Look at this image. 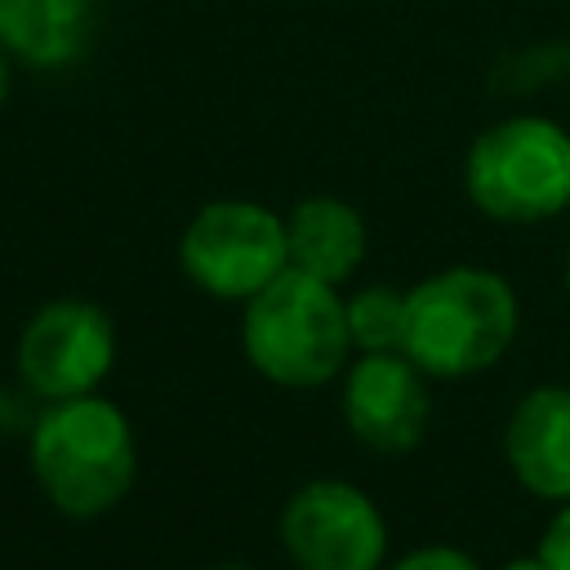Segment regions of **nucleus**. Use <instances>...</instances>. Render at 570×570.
I'll list each match as a JSON object with an SVG mask.
<instances>
[{
	"label": "nucleus",
	"mask_w": 570,
	"mask_h": 570,
	"mask_svg": "<svg viewBox=\"0 0 570 570\" xmlns=\"http://www.w3.org/2000/svg\"><path fill=\"white\" fill-rule=\"evenodd\" d=\"M561 281H566V294H570V249H566V267H561Z\"/></svg>",
	"instance_id": "a211bd4d"
},
{
	"label": "nucleus",
	"mask_w": 570,
	"mask_h": 570,
	"mask_svg": "<svg viewBox=\"0 0 570 570\" xmlns=\"http://www.w3.org/2000/svg\"><path fill=\"white\" fill-rule=\"evenodd\" d=\"M347 432L374 454H410L432 423L428 374L405 352H356L338 387Z\"/></svg>",
	"instance_id": "6e6552de"
},
{
	"label": "nucleus",
	"mask_w": 570,
	"mask_h": 570,
	"mask_svg": "<svg viewBox=\"0 0 570 570\" xmlns=\"http://www.w3.org/2000/svg\"><path fill=\"white\" fill-rule=\"evenodd\" d=\"M503 463L525 494L552 508L570 499V383H539L512 405Z\"/></svg>",
	"instance_id": "1a4fd4ad"
},
{
	"label": "nucleus",
	"mask_w": 570,
	"mask_h": 570,
	"mask_svg": "<svg viewBox=\"0 0 570 570\" xmlns=\"http://www.w3.org/2000/svg\"><path fill=\"white\" fill-rule=\"evenodd\" d=\"M240 352L258 379L307 392L343 379L352 352L338 285L285 267L249 303H240Z\"/></svg>",
	"instance_id": "7ed1b4c3"
},
{
	"label": "nucleus",
	"mask_w": 570,
	"mask_h": 570,
	"mask_svg": "<svg viewBox=\"0 0 570 570\" xmlns=\"http://www.w3.org/2000/svg\"><path fill=\"white\" fill-rule=\"evenodd\" d=\"M9 89H13V58L0 49V102L9 98Z\"/></svg>",
	"instance_id": "dca6fc26"
},
{
	"label": "nucleus",
	"mask_w": 570,
	"mask_h": 570,
	"mask_svg": "<svg viewBox=\"0 0 570 570\" xmlns=\"http://www.w3.org/2000/svg\"><path fill=\"white\" fill-rule=\"evenodd\" d=\"M285 245H289V267L343 285L365 263L370 227L361 209L347 205L343 196H303L285 214Z\"/></svg>",
	"instance_id": "9d476101"
},
{
	"label": "nucleus",
	"mask_w": 570,
	"mask_h": 570,
	"mask_svg": "<svg viewBox=\"0 0 570 570\" xmlns=\"http://www.w3.org/2000/svg\"><path fill=\"white\" fill-rule=\"evenodd\" d=\"M499 570H548V566H543L539 552H530V557H512V561H503Z\"/></svg>",
	"instance_id": "2eb2a0df"
},
{
	"label": "nucleus",
	"mask_w": 570,
	"mask_h": 570,
	"mask_svg": "<svg viewBox=\"0 0 570 570\" xmlns=\"http://www.w3.org/2000/svg\"><path fill=\"white\" fill-rule=\"evenodd\" d=\"M521 334L517 285L476 263H454L405 289L401 352L428 379H472L494 370Z\"/></svg>",
	"instance_id": "f03ea898"
},
{
	"label": "nucleus",
	"mask_w": 570,
	"mask_h": 570,
	"mask_svg": "<svg viewBox=\"0 0 570 570\" xmlns=\"http://www.w3.org/2000/svg\"><path fill=\"white\" fill-rule=\"evenodd\" d=\"M116 321L89 298L40 303L13 343L18 383L36 401H71L98 392L116 365Z\"/></svg>",
	"instance_id": "423d86ee"
},
{
	"label": "nucleus",
	"mask_w": 570,
	"mask_h": 570,
	"mask_svg": "<svg viewBox=\"0 0 570 570\" xmlns=\"http://www.w3.org/2000/svg\"><path fill=\"white\" fill-rule=\"evenodd\" d=\"M383 570H481V561L454 543H423V548H410L405 557H396L392 566Z\"/></svg>",
	"instance_id": "ddd939ff"
},
{
	"label": "nucleus",
	"mask_w": 570,
	"mask_h": 570,
	"mask_svg": "<svg viewBox=\"0 0 570 570\" xmlns=\"http://www.w3.org/2000/svg\"><path fill=\"white\" fill-rule=\"evenodd\" d=\"M89 4H98V0H89Z\"/></svg>",
	"instance_id": "6ab92c4d"
},
{
	"label": "nucleus",
	"mask_w": 570,
	"mask_h": 570,
	"mask_svg": "<svg viewBox=\"0 0 570 570\" xmlns=\"http://www.w3.org/2000/svg\"><path fill=\"white\" fill-rule=\"evenodd\" d=\"M352 352H401L405 343V289L374 281L356 294H343Z\"/></svg>",
	"instance_id": "f8f14e48"
},
{
	"label": "nucleus",
	"mask_w": 570,
	"mask_h": 570,
	"mask_svg": "<svg viewBox=\"0 0 570 570\" xmlns=\"http://www.w3.org/2000/svg\"><path fill=\"white\" fill-rule=\"evenodd\" d=\"M89 0H0V49L36 71L71 67L89 49Z\"/></svg>",
	"instance_id": "9b49d317"
},
{
	"label": "nucleus",
	"mask_w": 570,
	"mask_h": 570,
	"mask_svg": "<svg viewBox=\"0 0 570 570\" xmlns=\"http://www.w3.org/2000/svg\"><path fill=\"white\" fill-rule=\"evenodd\" d=\"M209 570H254V566H245V561H218V566H209Z\"/></svg>",
	"instance_id": "f3484780"
},
{
	"label": "nucleus",
	"mask_w": 570,
	"mask_h": 570,
	"mask_svg": "<svg viewBox=\"0 0 570 570\" xmlns=\"http://www.w3.org/2000/svg\"><path fill=\"white\" fill-rule=\"evenodd\" d=\"M463 191L508 227H534L570 209V129L552 116H503L463 156Z\"/></svg>",
	"instance_id": "20e7f679"
},
{
	"label": "nucleus",
	"mask_w": 570,
	"mask_h": 570,
	"mask_svg": "<svg viewBox=\"0 0 570 570\" xmlns=\"http://www.w3.org/2000/svg\"><path fill=\"white\" fill-rule=\"evenodd\" d=\"M178 267L200 294L218 303H249L289 267L285 214L245 196L200 205L178 236Z\"/></svg>",
	"instance_id": "39448f33"
},
{
	"label": "nucleus",
	"mask_w": 570,
	"mask_h": 570,
	"mask_svg": "<svg viewBox=\"0 0 570 570\" xmlns=\"http://www.w3.org/2000/svg\"><path fill=\"white\" fill-rule=\"evenodd\" d=\"M27 463L53 512L94 521L116 512L138 481V436L129 414L98 392L49 401L27 432Z\"/></svg>",
	"instance_id": "f257e3e1"
},
{
	"label": "nucleus",
	"mask_w": 570,
	"mask_h": 570,
	"mask_svg": "<svg viewBox=\"0 0 570 570\" xmlns=\"http://www.w3.org/2000/svg\"><path fill=\"white\" fill-rule=\"evenodd\" d=\"M281 548L294 570H383L387 517L343 476L303 481L281 508Z\"/></svg>",
	"instance_id": "0eeeda50"
},
{
	"label": "nucleus",
	"mask_w": 570,
	"mask_h": 570,
	"mask_svg": "<svg viewBox=\"0 0 570 570\" xmlns=\"http://www.w3.org/2000/svg\"><path fill=\"white\" fill-rule=\"evenodd\" d=\"M534 552L543 557L548 570H570V499L552 508V517H548Z\"/></svg>",
	"instance_id": "4468645a"
}]
</instances>
